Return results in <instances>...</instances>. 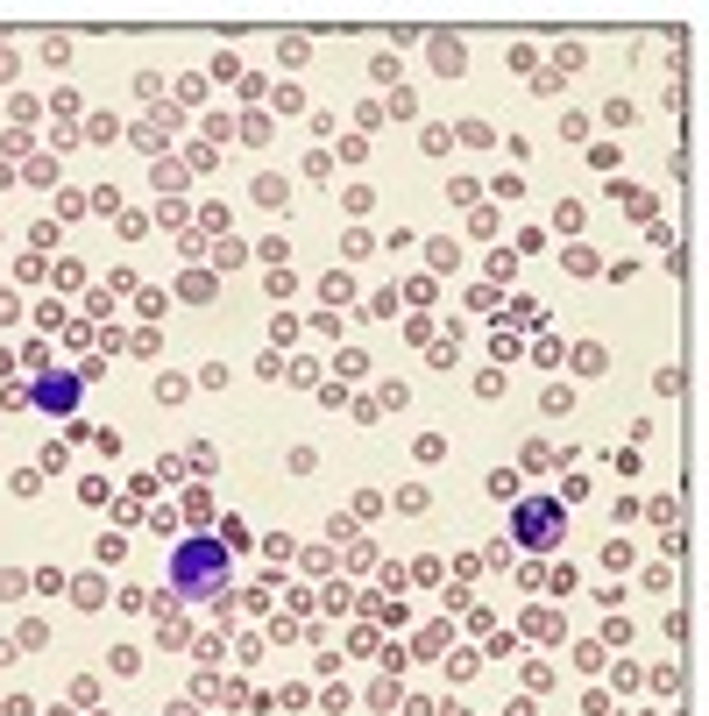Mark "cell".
I'll list each match as a JSON object with an SVG mask.
<instances>
[{
    "label": "cell",
    "instance_id": "cell-1",
    "mask_svg": "<svg viewBox=\"0 0 709 716\" xmlns=\"http://www.w3.org/2000/svg\"><path fill=\"white\" fill-rule=\"evenodd\" d=\"M171 582H178V596L227 603V546H220V539H185V546L171 553Z\"/></svg>",
    "mask_w": 709,
    "mask_h": 716
},
{
    "label": "cell",
    "instance_id": "cell-3",
    "mask_svg": "<svg viewBox=\"0 0 709 716\" xmlns=\"http://www.w3.org/2000/svg\"><path fill=\"white\" fill-rule=\"evenodd\" d=\"M36 405H50V412H64V405H71V383H43V390H36Z\"/></svg>",
    "mask_w": 709,
    "mask_h": 716
},
{
    "label": "cell",
    "instance_id": "cell-2",
    "mask_svg": "<svg viewBox=\"0 0 709 716\" xmlns=\"http://www.w3.org/2000/svg\"><path fill=\"white\" fill-rule=\"evenodd\" d=\"M561 539V504H546V497H532V504H518V546H532V553H546Z\"/></svg>",
    "mask_w": 709,
    "mask_h": 716
}]
</instances>
